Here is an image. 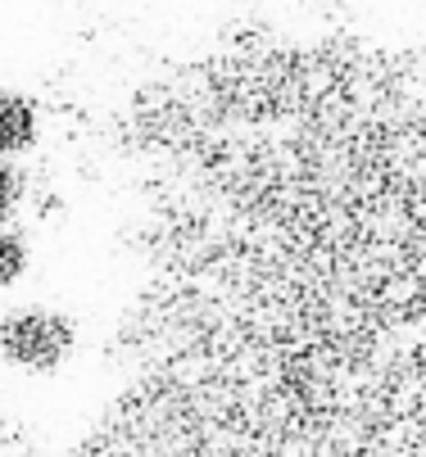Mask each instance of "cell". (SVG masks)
Listing matches in <instances>:
<instances>
[{"label": "cell", "mask_w": 426, "mask_h": 457, "mask_svg": "<svg viewBox=\"0 0 426 457\" xmlns=\"http://www.w3.org/2000/svg\"><path fill=\"white\" fill-rule=\"evenodd\" d=\"M78 349V326L59 308H10L0 312V362L19 367L23 376H54Z\"/></svg>", "instance_id": "obj_1"}, {"label": "cell", "mask_w": 426, "mask_h": 457, "mask_svg": "<svg viewBox=\"0 0 426 457\" xmlns=\"http://www.w3.org/2000/svg\"><path fill=\"white\" fill-rule=\"evenodd\" d=\"M41 137V109L32 96L23 91H5L0 87V154L5 159H19L37 145Z\"/></svg>", "instance_id": "obj_2"}, {"label": "cell", "mask_w": 426, "mask_h": 457, "mask_svg": "<svg viewBox=\"0 0 426 457\" xmlns=\"http://www.w3.org/2000/svg\"><path fill=\"white\" fill-rule=\"evenodd\" d=\"M23 272H28V240L10 222H0V295L14 290Z\"/></svg>", "instance_id": "obj_3"}, {"label": "cell", "mask_w": 426, "mask_h": 457, "mask_svg": "<svg viewBox=\"0 0 426 457\" xmlns=\"http://www.w3.org/2000/svg\"><path fill=\"white\" fill-rule=\"evenodd\" d=\"M23 200H28V172L0 154V222H10L23 209Z\"/></svg>", "instance_id": "obj_4"}]
</instances>
